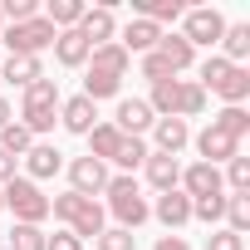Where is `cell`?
<instances>
[{
  "instance_id": "obj_1",
  "label": "cell",
  "mask_w": 250,
  "mask_h": 250,
  "mask_svg": "<svg viewBox=\"0 0 250 250\" xmlns=\"http://www.w3.org/2000/svg\"><path fill=\"white\" fill-rule=\"evenodd\" d=\"M0 201L15 211V226H40V221L49 216V196H44L30 177H10L5 187H0Z\"/></svg>"
},
{
  "instance_id": "obj_2",
  "label": "cell",
  "mask_w": 250,
  "mask_h": 250,
  "mask_svg": "<svg viewBox=\"0 0 250 250\" xmlns=\"http://www.w3.org/2000/svg\"><path fill=\"white\" fill-rule=\"evenodd\" d=\"M108 206H113V216H118V226L123 230H138L147 216H152V206H147V196L138 191V182L133 177H108Z\"/></svg>"
},
{
  "instance_id": "obj_3",
  "label": "cell",
  "mask_w": 250,
  "mask_h": 250,
  "mask_svg": "<svg viewBox=\"0 0 250 250\" xmlns=\"http://www.w3.org/2000/svg\"><path fill=\"white\" fill-rule=\"evenodd\" d=\"M54 35H59V30H54L44 15H35V20H25V25H5V30H0V40L10 44V54H25V59H40V49H49Z\"/></svg>"
},
{
  "instance_id": "obj_4",
  "label": "cell",
  "mask_w": 250,
  "mask_h": 250,
  "mask_svg": "<svg viewBox=\"0 0 250 250\" xmlns=\"http://www.w3.org/2000/svg\"><path fill=\"white\" fill-rule=\"evenodd\" d=\"M226 35V20H221V10H211V5H196V10H187V25H182V40L196 49V44H216Z\"/></svg>"
},
{
  "instance_id": "obj_5",
  "label": "cell",
  "mask_w": 250,
  "mask_h": 250,
  "mask_svg": "<svg viewBox=\"0 0 250 250\" xmlns=\"http://www.w3.org/2000/svg\"><path fill=\"white\" fill-rule=\"evenodd\" d=\"M69 182H74L69 191H79V196L93 201V196L108 187V167H103L98 157H74V162H69Z\"/></svg>"
},
{
  "instance_id": "obj_6",
  "label": "cell",
  "mask_w": 250,
  "mask_h": 250,
  "mask_svg": "<svg viewBox=\"0 0 250 250\" xmlns=\"http://www.w3.org/2000/svg\"><path fill=\"white\" fill-rule=\"evenodd\" d=\"M182 187H187L191 201H196V196H221V191H226L221 167H211V162H191V167L182 172Z\"/></svg>"
},
{
  "instance_id": "obj_7",
  "label": "cell",
  "mask_w": 250,
  "mask_h": 250,
  "mask_svg": "<svg viewBox=\"0 0 250 250\" xmlns=\"http://www.w3.org/2000/svg\"><path fill=\"white\" fill-rule=\"evenodd\" d=\"M152 123H157V118H152V108H147L143 98H123L118 113H113V128H118L123 138H138L143 128H152Z\"/></svg>"
},
{
  "instance_id": "obj_8",
  "label": "cell",
  "mask_w": 250,
  "mask_h": 250,
  "mask_svg": "<svg viewBox=\"0 0 250 250\" xmlns=\"http://www.w3.org/2000/svg\"><path fill=\"white\" fill-rule=\"evenodd\" d=\"M83 40H88V49H98V44H108L113 40V5H98V10H83V20L74 25Z\"/></svg>"
},
{
  "instance_id": "obj_9",
  "label": "cell",
  "mask_w": 250,
  "mask_h": 250,
  "mask_svg": "<svg viewBox=\"0 0 250 250\" xmlns=\"http://www.w3.org/2000/svg\"><path fill=\"white\" fill-rule=\"evenodd\" d=\"M196 152H201V162H230V157H240V143L235 138H226L221 128H206L201 138H196Z\"/></svg>"
},
{
  "instance_id": "obj_10",
  "label": "cell",
  "mask_w": 250,
  "mask_h": 250,
  "mask_svg": "<svg viewBox=\"0 0 250 250\" xmlns=\"http://www.w3.org/2000/svg\"><path fill=\"white\" fill-rule=\"evenodd\" d=\"M147 182L157 187V191H177L182 187V162L177 157H167V152H147Z\"/></svg>"
},
{
  "instance_id": "obj_11",
  "label": "cell",
  "mask_w": 250,
  "mask_h": 250,
  "mask_svg": "<svg viewBox=\"0 0 250 250\" xmlns=\"http://www.w3.org/2000/svg\"><path fill=\"white\" fill-rule=\"evenodd\" d=\"M152 216H157L167 230H177V226L191 221V196H187V191H162L157 206H152Z\"/></svg>"
},
{
  "instance_id": "obj_12",
  "label": "cell",
  "mask_w": 250,
  "mask_h": 250,
  "mask_svg": "<svg viewBox=\"0 0 250 250\" xmlns=\"http://www.w3.org/2000/svg\"><path fill=\"white\" fill-rule=\"evenodd\" d=\"M93 74H108V79H123V74H128V64H133V54L128 49H123L118 40H108V44H98L93 54Z\"/></svg>"
},
{
  "instance_id": "obj_13",
  "label": "cell",
  "mask_w": 250,
  "mask_h": 250,
  "mask_svg": "<svg viewBox=\"0 0 250 250\" xmlns=\"http://www.w3.org/2000/svg\"><path fill=\"white\" fill-rule=\"evenodd\" d=\"M25 167H30V182H44V177H54V172L64 167V152H59L54 143H35V147L25 152Z\"/></svg>"
},
{
  "instance_id": "obj_14",
  "label": "cell",
  "mask_w": 250,
  "mask_h": 250,
  "mask_svg": "<svg viewBox=\"0 0 250 250\" xmlns=\"http://www.w3.org/2000/svg\"><path fill=\"white\" fill-rule=\"evenodd\" d=\"M54 54H59L64 69H79V64H88L93 49H88V40H83L79 30H59V35H54Z\"/></svg>"
},
{
  "instance_id": "obj_15",
  "label": "cell",
  "mask_w": 250,
  "mask_h": 250,
  "mask_svg": "<svg viewBox=\"0 0 250 250\" xmlns=\"http://www.w3.org/2000/svg\"><path fill=\"white\" fill-rule=\"evenodd\" d=\"M152 128H157V152H167V157H177V152L191 143V128H187L182 118H157Z\"/></svg>"
},
{
  "instance_id": "obj_16",
  "label": "cell",
  "mask_w": 250,
  "mask_h": 250,
  "mask_svg": "<svg viewBox=\"0 0 250 250\" xmlns=\"http://www.w3.org/2000/svg\"><path fill=\"white\" fill-rule=\"evenodd\" d=\"M157 40H162V30H157L152 20H128V30H123V40H118V44L128 49V54H133V49H138V54H152V49H157Z\"/></svg>"
},
{
  "instance_id": "obj_17",
  "label": "cell",
  "mask_w": 250,
  "mask_h": 250,
  "mask_svg": "<svg viewBox=\"0 0 250 250\" xmlns=\"http://www.w3.org/2000/svg\"><path fill=\"white\" fill-rule=\"evenodd\" d=\"M93 118H98V113H93V103H88L83 93H79V98H69V103L59 108V123H64L69 133H83V138L93 133Z\"/></svg>"
},
{
  "instance_id": "obj_18",
  "label": "cell",
  "mask_w": 250,
  "mask_h": 250,
  "mask_svg": "<svg viewBox=\"0 0 250 250\" xmlns=\"http://www.w3.org/2000/svg\"><path fill=\"white\" fill-rule=\"evenodd\" d=\"M133 10H138V20H152L157 30H162L167 20L187 15V5H182V0H133Z\"/></svg>"
},
{
  "instance_id": "obj_19",
  "label": "cell",
  "mask_w": 250,
  "mask_h": 250,
  "mask_svg": "<svg viewBox=\"0 0 250 250\" xmlns=\"http://www.w3.org/2000/svg\"><path fill=\"white\" fill-rule=\"evenodd\" d=\"M216 93L226 98V108H240L245 98H250V69H240V64H230V74L216 83Z\"/></svg>"
},
{
  "instance_id": "obj_20",
  "label": "cell",
  "mask_w": 250,
  "mask_h": 250,
  "mask_svg": "<svg viewBox=\"0 0 250 250\" xmlns=\"http://www.w3.org/2000/svg\"><path fill=\"white\" fill-rule=\"evenodd\" d=\"M118 143H123V133L113 128V123H93V133H88V157H98V162H113Z\"/></svg>"
},
{
  "instance_id": "obj_21",
  "label": "cell",
  "mask_w": 250,
  "mask_h": 250,
  "mask_svg": "<svg viewBox=\"0 0 250 250\" xmlns=\"http://www.w3.org/2000/svg\"><path fill=\"white\" fill-rule=\"evenodd\" d=\"M0 79H10V83L30 88L35 79H44V69H40V59H25V54H10L5 64H0Z\"/></svg>"
},
{
  "instance_id": "obj_22",
  "label": "cell",
  "mask_w": 250,
  "mask_h": 250,
  "mask_svg": "<svg viewBox=\"0 0 250 250\" xmlns=\"http://www.w3.org/2000/svg\"><path fill=\"white\" fill-rule=\"evenodd\" d=\"M157 54H162V59L172 64V74H182V69H187V64L196 59V49H191V44H187L182 35H167V30H162V40H157Z\"/></svg>"
},
{
  "instance_id": "obj_23",
  "label": "cell",
  "mask_w": 250,
  "mask_h": 250,
  "mask_svg": "<svg viewBox=\"0 0 250 250\" xmlns=\"http://www.w3.org/2000/svg\"><path fill=\"white\" fill-rule=\"evenodd\" d=\"M177 103H182V79H162V83H152V98H147L152 113L177 118Z\"/></svg>"
},
{
  "instance_id": "obj_24",
  "label": "cell",
  "mask_w": 250,
  "mask_h": 250,
  "mask_svg": "<svg viewBox=\"0 0 250 250\" xmlns=\"http://www.w3.org/2000/svg\"><path fill=\"white\" fill-rule=\"evenodd\" d=\"M54 113H59V103H20V128H30V138L35 133H49L54 128Z\"/></svg>"
},
{
  "instance_id": "obj_25",
  "label": "cell",
  "mask_w": 250,
  "mask_h": 250,
  "mask_svg": "<svg viewBox=\"0 0 250 250\" xmlns=\"http://www.w3.org/2000/svg\"><path fill=\"white\" fill-rule=\"evenodd\" d=\"M83 0H49V10H44V20L54 25V30H74L79 20H83Z\"/></svg>"
},
{
  "instance_id": "obj_26",
  "label": "cell",
  "mask_w": 250,
  "mask_h": 250,
  "mask_svg": "<svg viewBox=\"0 0 250 250\" xmlns=\"http://www.w3.org/2000/svg\"><path fill=\"white\" fill-rule=\"evenodd\" d=\"M69 230H74L79 240H83V235H93V240H98V235H103V206H98V201H83V206H79V216L69 221Z\"/></svg>"
},
{
  "instance_id": "obj_27",
  "label": "cell",
  "mask_w": 250,
  "mask_h": 250,
  "mask_svg": "<svg viewBox=\"0 0 250 250\" xmlns=\"http://www.w3.org/2000/svg\"><path fill=\"white\" fill-rule=\"evenodd\" d=\"M211 128H221L226 138H235V143H240V138L250 133V113H245V108H221V113L211 118Z\"/></svg>"
},
{
  "instance_id": "obj_28",
  "label": "cell",
  "mask_w": 250,
  "mask_h": 250,
  "mask_svg": "<svg viewBox=\"0 0 250 250\" xmlns=\"http://www.w3.org/2000/svg\"><path fill=\"white\" fill-rule=\"evenodd\" d=\"M221 44H226V64H235V59H245L250 54V25H226V35H221Z\"/></svg>"
},
{
  "instance_id": "obj_29",
  "label": "cell",
  "mask_w": 250,
  "mask_h": 250,
  "mask_svg": "<svg viewBox=\"0 0 250 250\" xmlns=\"http://www.w3.org/2000/svg\"><path fill=\"white\" fill-rule=\"evenodd\" d=\"M30 147H35L30 128H20V123H5V128H0V152H10V157H25Z\"/></svg>"
},
{
  "instance_id": "obj_30",
  "label": "cell",
  "mask_w": 250,
  "mask_h": 250,
  "mask_svg": "<svg viewBox=\"0 0 250 250\" xmlns=\"http://www.w3.org/2000/svg\"><path fill=\"white\" fill-rule=\"evenodd\" d=\"M113 162L123 167V177H133V167H143V162H147L143 138H123V143H118V152H113Z\"/></svg>"
},
{
  "instance_id": "obj_31",
  "label": "cell",
  "mask_w": 250,
  "mask_h": 250,
  "mask_svg": "<svg viewBox=\"0 0 250 250\" xmlns=\"http://www.w3.org/2000/svg\"><path fill=\"white\" fill-rule=\"evenodd\" d=\"M221 182H230V191H235V196H250V157H230Z\"/></svg>"
},
{
  "instance_id": "obj_32",
  "label": "cell",
  "mask_w": 250,
  "mask_h": 250,
  "mask_svg": "<svg viewBox=\"0 0 250 250\" xmlns=\"http://www.w3.org/2000/svg\"><path fill=\"white\" fill-rule=\"evenodd\" d=\"M226 230H235V235H245L250 230V196H226Z\"/></svg>"
},
{
  "instance_id": "obj_33",
  "label": "cell",
  "mask_w": 250,
  "mask_h": 250,
  "mask_svg": "<svg viewBox=\"0 0 250 250\" xmlns=\"http://www.w3.org/2000/svg\"><path fill=\"white\" fill-rule=\"evenodd\" d=\"M118 83H123V79H108V74H93V69H88V79H83V98H88V103L113 98V93H118Z\"/></svg>"
},
{
  "instance_id": "obj_34",
  "label": "cell",
  "mask_w": 250,
  "mask_h": 250,
  "mask_svg": "<svg viewBox=\"0 0 250 250\" xmlns=\"http://www.w3.org/2000/svg\"><path fill=\"white\" fill-rule=\"evenodd\" d=\"M201 108H206V88H201V83H182V103H177V118L187 123V118H196Z\"/></svg>"
},
{
  "instance_id": "obj_35",
  "label": "cell",
  "mask_w": 250,
  "mask_h": 250,
  "mask_svg": "<svg viewBox=\"0 0 250 250\" xmlns=\"http://www.w3.org/2000/svg\"><path fill=\"white\" fill-rule=\"evenodd\" d=\"M44 240H49V235H44L40 226H15V230H10V250H44Z\"/></svg>"
},
{
  "instance_id": "obj_36",
  "label": "cell",
  "mask_w": 250,
  "mask_h": 250,
  "mask_svg": "<svg viewBox=\"0 0 250 250\" xmlns=\"http://www.w3.org/2000/svg\"><path fill=\"white\" fill-rule=\"evenodd\" d=\"M191 216H201L206 226L221 221V216H226V191H221V196H196V201H191Z\"/></svg>"
},
{
  "instance_id": "obj_37",
  "label": "cell",
  "mask_w": 250,
  "mask_h": 250,
  "mask_svg": "<svg viewBox=\"0 0 250 250\" xmlns=\"http://www.w3.org/2000/svg\"><path fill=\"white\" fill-rule=\"evenodd\" d=\"M0 15H5L10 25H25V20L40 15V0H5V5H0Z\"/></svg>"
},
{
  "instance_id": "obj_38",
  "label": "cell",
  "mask_w": 250,
  "mask_h": 250,
  "mask_svg": "<svg viewBox=\"0 0 250 250\" xmlns=\"http://www.w3.org/2000/svg\"><path fill=\"white\" fill-rule=\"evenodd\" d=\"M98 250H138V235H133V230H123V226H113V230L98 235Z\"/></svg>"
},
{
  "instance_id": "obj_39",
  "label": "cell",
  "mask_w": 250,
  "mask_h": 250,
  "mask_svg": "<svg viewBox=\"0 0 250 250\" xmlns=\"http://www.w3.org/2000/svg\"><path fill=\"white\" fill-rule=\"evenodd\" d=\"M83 201H88V196H79V191H64V196H54V201H49V216H59V221H74Z\"/></svg>"
},
{
  "instance_id": "obj_40",
  "label": "cell",
  "mask_w": 250,
  "mask_h": 250,
  "mask_svg": "<svg viewBox=\"0 0 250 250\" xmlns=\"http://www.w3.org/2000/svg\"><path fill=\"white\" fill-rule=\"evenodd\" d=\"M226 74H230V64H226L221 54H211V59L201 64V88H211V93H216V83H221Z\"/></svg>"
},
{
  "instance_id": "obj_41",
  "label": "cell",
  "mask_w": 250,
  "mask_h": 250,
  "mask_svg": "<svg viewBox=\"0 0 250 250\" xmlns=\"http://www.w3.org/2000/svg\"><path fill=\"white\" fill-rule=\"evenodd\" d=\"M25 103H59V83L54 79H35L25 88Z\"/></svg>"
},
{
  "instance_id": "obj_42",
  "label": "cell",
  "mask_w": 250,
  "mask_h": 250,
  "mask_svg": "<svg viewBox=\"0 0 250 250\" xmlns=\"http://www.w3.org/2000/svg\"><path fill=\"white\" fill-rule=\"evenodd\" d=\"M143 74H147L152 83H162V79H172V64H167V59L152 49V54H143Z\"/></svg>"
},
{
  "instance_id": "obj_43",
  "label": "cell",
  "mask_w": 250,
  "mask_h": 250,
  "mask_svg": "<svg viewBox=\"0 0 250 250\" xmlns=\"http://www.w3.org/2000/svg\"><path fill=\"white\" fill-rule=\"evenodd\" d=\"M206 250H245V240H240L235 230H216V235L206 240Z\"/></svg>"
},
{
  "instance_id": "obj_44",
  "label": "cell",
  "mask_w": 250,
  "mask_h": 250,
  "mask_svg": "<svg viewBox=\"0 0 250 250\" xmlns=\"http://www.w3.org/2000/svg\"><path fill=\"white\" fill-rule=\"evenodd\" d=\"M44 250H83V240H79L74 230H59V235H49V240H44Z\"/></svg>"
},
{
  "instance_id": "obj_45",
  "label": "cell",
  "mask_w": 250,
  "mask_h": 250,
  "mask_svg": "<svg viewBox=\"0 0 250 250\" xmlns=\"http://www.w3.org/2000/svg\"><path fill=\"white\" fill-rule=\"evenodd\" d=\"M10 177H15V157H10V152H0V187H5Z\"/></svg>"
},
{
  "instance_id": "obj_46",
  "label": "cell",
  "mask_w": 250,
  "mask_h": 250,
  "mask_svg": "<svg viewBox=\"0 0 250 250\" xmlns=\"http://www.w3.org/2000/svg\"><path fill=\"white\" fill-rule=\"evenodd\" d=\"M157 250H187V240H182V235H162V240H157Z\"/></svg>"
},
{
  "instance_id": "obj_47",
  "label": "cell",
  "mask_w": 250,
  "mask_h": 250,
  "mask_svg": "<svg viewBox=\"0 0 250 250\" xmlns=\"http://www.w3.org/2000/svg\"><path fill=\"white\" fill-rule=\"evenodd\" d=\"M5 123H10V103H5V98H0V128H5Z\"/></svg>"
},
{
  "instance_id": "obj_48",
  "label": "cell",
  "mask_w": 250,
  "mask_h": 250,
  "mask_svg": "<svg viewBox=\"0 0 250 250\" xmlns=\"http://www.w3.org/2000/svg\"><path fill=\"white\" fill-rule=\"evenodd\" d=\"M0 30H5V15H0Z\"/></svg>"
},
{
  "instance_id": "obj_49",
  "label": "cell",
  "mask_w": 250,
  "mask_h": 250,
  "mask_svg": "<svg viewBox=\"0 0 250 250\" xmlns=\"http://www.w3.org/2000/svg\"><path fill=\"white\" fill-rule=\"evenodd\" d=\"M0 206H5V201H0Z\"/></svg>"
}]
</instances>
